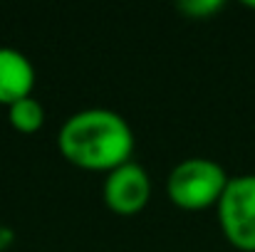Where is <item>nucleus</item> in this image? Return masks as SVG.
<instances>
[{
	"mask_svg": "<svg viewBox=\"0 0 255 252\" xmlns=\"http://www.w3.org/2000/svg\"><path fill=\"white\" fill-rule=\"evenodd\" d=\"M57 146L62 159L72 166L112 173L129 164L134 154V131L127 119L112 109H85L62 124Z\"/></svg>",
	"mask_w": 255,
	"mask_h": 252,
	"instance_id": "1",
	"label": "nucleus"
},
{
	"mask_svg": "<svg viewBox=\"0 0 255 252\" xmlns=\"http://www.w3.org/2000/svg\"><path fill=\"white\" fill-rule=\"evenodd\" d=\"M228 180L221 164L211 159H186L169 173L166 193L181 210H203L218 205Z\"/></svg>",
	"mask_w": 255,
	"mask_h": 252,
	"instance_id": "2",
	"label": "nucleus"
},
{
	"mask_svg": "<svg viewBox=\"0 0 255 252\" xmlns=\"http://www.w3.org/2000/svg\"><path fill=\"white\" fill-rule=\"evenodd\" d=\"M218 223L233 248L255 252V175L228 180L218 200Z\"/></svg>",
	"mask_w": 255,
	"mask_h": 252,
	"instance_id": "3",
	"label": "nucleus"
},
{
	"mask_svg": "<svg viewBox=\"0 0 255 252\" xmlns=\"http://www.w3.org/2000/svg\"><path fill=\"white\" fill-rule=\"evenodd\" d=\"M102 198L117 215H136L151 200V178L139 164H124L107 173Z\"/></svg>",
	"mask_w": 255,
	"mask_h": 252,
	"instance_id": "4",
	"label": "nucleus"
},
{
	"mask_svg": "<svg viewBox=\"0 0 255 252\" xmlns=\"http://www.w3.org/2000/svg\"><path fill=\"white\" fill-rule=\"evenodd\" d=\"M35 67L32 62L12 47H0V104L12 106L20 99L32 96Z\"/></svg>",
	"mask_w": 255,
	"mask_h": 252,
	"instance_id": "5",
	"label": "nucleus"
},
{
	"mask_svg": "<svg viewBox=\"0 0 255 252\" xmlns=\"http://www.w3.org/2000/svg\"><path fill=\"white\" fill-rule=\"evenodd\" d=\"M7 119H10V126L15 131L35 134L45 124V109L35 96H27V99H20L12 106H7Z\"/></svg>",
	"mask_w": 255,
	"mask_h": 252,
	"instance_id": "6",
	"label": "nucleus"
},
{
	"mask_svg": "<svg viewBox=\"0 0 255 252\" xmlns=\"http://www.w3.org/2000/svg\"><path fill=\"white\" fill-rule=\"evenodd\" d=\"M178 10H181L183 15L193 17V20H206V17H211L213 12L223 10V2H221V0H188V2H181Z\"/></svg>",
	"mask_w": 255,
	"mask_h": 252,
	"instance_id": "7",
	"label": "nucleus"
},
{
	"mask_svg": "<svg viewBox=\"0 0 255 252\" xmlns=\"http://www.w3.org/2000/svg\"><path fill=\"white\" fill-rule=\"evenodd\" d=\"M15 240V233L7 228V225H0V252H5Z\"/></svg>",
	"mask_w": 255,
	"mask_h": 252,
	"instance_id": "8",
	"label": "nucleus"
}]
</instances>
